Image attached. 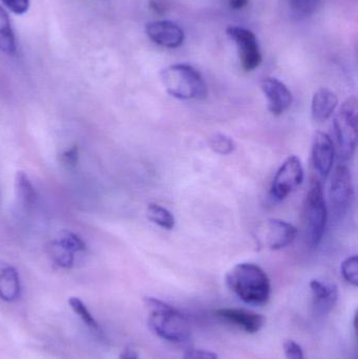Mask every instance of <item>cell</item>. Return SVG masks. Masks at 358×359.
I'll use <instances>...</instances> for the list:
<instances>
[{
    "mask_svg": "<svg viewBox=\"0 0 358 359\" xmlns=\"http://www.w3.org/2000/svg\"><path fill=\"white\" fill-rule=\"evenodd\" d=\"M226 284L239 299L249 305H265L270 297V280L256 264H237L231 268L226 274Z\"/></svg>",
    "mask_w": 358,
    "mask_h": 359,
    "instance_id": "obj_1",
    "label": "cell"
},
{
    "mask_svg": "<svg viewBox=\"0 0 358 359\" xmlns=\"http://www.w3.org/2000/svg\"><path fill=\"white\" fill-rule=\"evenodd\" d=\"M149 312L147 324L153 334L170 343H184L191 337L188 318L165 302L155 297L144 299Z\"/></svg>",
    "mask_w": 358,
    "mask_h": 359,
    "instance_id": "obj_2",
    "label": "cell"
},
{
    "mask_svg": "<svg viewBox=\"0 0 358 359\" xmlns=\"http://www.w3.org/2000/svg\"><path fill=\"white\" fill-rule=\"evenodd\" d=\"M161 81L170 96L181 100H202L207 97L205 80L189 65H174L162 71Z\"/></svg>",
    "mask_w": 358,
    "mask_h": 359,
    "instance_id": "obj_3",
    "label": "cell"
},
{
    "mask_svg": "<svg viewBox=\"0 0 358 359\" xmlns=\"http://www.w3.org/2000/svg\"><path fill=\"white\" fill-rule=\"evenodd\" d=\"M328 222V209L324 196L323 186L319 180H313L306 194L304 204L305 234L307 243L312 248L323 240Z\"/></svg>",
    "mask_w": 358,
    "mask_h": 359,
    "instance_id": "obj_4",
    "label": "cell"
},
{
    "mask_svg": "<svg viewBox=\"0 0 358 359\" xmlns=\"http://www.w3.org/2000/svg\"><path fill=\"white\" fill-rule=\"evenodd\" d=\"M357 100L355 97H351L343 103L334 118V130L340 159H350L357 151Z\"/></svg>",
    "mask_w": 358,
    "mask_h": 359,
    "instance_id": "obj_5",
    "label": "cell"
},
{
    "mask_svg": "<svg viewBox=\"0 0 358 359\" xmlns=\"http://www.w3.org/2000/svg\"><path fill=\"white\" fill-rule=\"evenodd\" d=\"M298 236L296 226L279 219H269L260 224L256 241L260 248L280 250L289 246Z\"/></svg>",
    "mask_w": 358,
    "mask_h": 359,
    "instance_id": "obj_6",
    "label": "cell"
},
{
    "mask_svg": "<svg viewBox=\"0 0 358 359\" xmlns=\"http://www.w3.org/2000/svg\"><path fill=\"white\" fill-rule=\"evenodd\" d=\"M354 196L352 174L348 166L340 164L336 166L330 183L329 198L331 210L336 219H343Z\"/></svg>",
    "mask_w": 358,
    "mask_h": 359,
    "instance_id": "obj_7",
    "label": "cell"
},
{
    "mask_svg": "<svg viewBox=\"0 0 358 359\" xmlns=\"http://www.w3.org/2000/svg\"><path fill=\"white\" fill-rule=\"evenodd\" d=\"M304 177V168L300 158L290 156L280 166L273 178L270 187L271 198L279 202L285 200L302 185Z\"/></svg>",
    "mask_w": 358,
    "mask_h": 359,
    "instance_id": "obj_8",
    "label": "cell"
},
{
    "mask_svg": "<svg viewBox=\"0 0 358 359\" xmlns=\"http://www.w3.org/2000/svg\"><path fill=\"white\" fill-rule=\"evenodd\" d=\"M227 36L237 44L242 67L252 72L262 63V54L256 35L249 29L241 27H228Z\"/></svg>",
    "mask_w": 358,
    "mask_h": 359,
    "instance_id": "obj_9",
    "label": "cell"
},
{
    "mask_svg": "<svg viewBox=\"0 0 358 359\" xmlns=\"http://www.w3.org/2000/svg\"><path fill=\"white\" fill-rule=\"evenodd\" d=\"M312 164L317 174L323 179L327 178L333 168L336 147L329 135L317 132L313 138Z\"/></svg>",
    "mask_w": 358,
    "mask_h": 359,
    "instance_id": "obj_10",
    "label": "cell"
},
{
    "mask_svg": "<svg viewBox=\"0 0 358 359\" xmlns=\"http://www.w3.org/2000/svg\"><path fill=\"white\" fill-rule=\"evenodd\" d=\"M145 31L155 43L164 48H179L185 39L184 31L172 21H153L147 23Z\"/></svg>",
    "mask_w": 358,
    "mask_h": 359,
    "instance_id": "obj_11",
    "label": "cell"
},
{
    "mask_svg": "<svg viewBox=\"0 0 358 359\" xmlns=\"http://www.w3.org/2000/svg\"><path fill=\"white\" fill-rule=\"evenodd\" d=\"M261 88L268 100V109L273 115H282L289 109L292 94L283 82L275 78H265L261 82Z\"/></svg>",
    "mask_w": 358,
    "mask_h": 359,
    "instance_id": "obj_12",
    "label": "cell"
},
{
    "mask_svg": "<svg viewBox=\"0 0 358 359\" xmlns=\"http://www.w3.org/2000/svg\"><path fill=\"white\" fill-rule=\"evenodd\" d=\"M216 314L221 320L235 325L237 328L242 329L249 334L259 332L265 324V318L262 314L248 311L245 309L225 308V309L218 310Z\"/></svg>",
    "mask_w": 358,
    "mask_h": 359,
    "instance_id": "obj_13",
    "label": "cell"
},
{
    "mask_svg": "<svg viewBox=\"0 0 358 359\" xmlns=\"http://www.w3.org/2000/svg\"><path fill=\"white\" fill-rule=\"evenodd\" d=\"M338 98L336 93L327 88H319L315 93L311 103V115L315 122L327 121L336 111Z\"/></svg>",
    "mask_w": 358,
    "mask_h": 359,
    "instance_id": "obj_14",
    "label": "cell"
},
{
    "mask_svg": "<svg viewBox=\"0 0 358 359\" xmlns=\"http://www.w3.org/2000/svg\"><path fill=\"white\" fill-rule=\"evenodd\" d=\"M21 283L16 268L0 261V299L13 303L20 297Z\"/></svg>",
    "mask_w": 358,
    "mask_h": 359,
    "instance_id": "obj_15",
    "label": "cell"
},
{
    "mask_svg": "<svg viewBox=\"0 0 358 359\" xmlns=\"http://www.w3.org/2000/svg\"><path fill=\"white\" fill-rule=\"evenodd\" d=\"M315 310L321 313H328L333 309L338 301V291L336 285L325 284L319 280L310 282Z\"/></svg>",
    "mask_w": 358,
    "mask_h": 359,
    "instance_id": "obj_16",
    "label": "cell"
},
{
    "mask_svg": "<svg viewBox=\"0 0 358 359\" xmlns=\"http://www.w3.org/2000/svg\"><path fill=\"white\" fill-rule=\"evenodd\" d=\"M15 190L19 203L25 208L34 206L37 202V191L25 172H17L15 177Z\"/></svg>",
    "mask_w": 358,
    "mask_h": 359,
    "instance_id": "obj_17",
    "label": "cell"
},
{
    "mask_svg": "<svg viewBox=\"0 0 358 359\" xmlns=\"http://www.w3.org/2000/svg\"><path fill=\"white\" fill-rule=\"evenodd\" d=\"M0 52L13 55L16 52V40L8 13L0 6Z\"/></svg>",
    "mask_w": 358,
    "mask_h": 359,
    "instance_id": "obj_18",
    "label": "cell"
},
{
    "mask_svg": "<svg viewBox=\"0 0 358 359\" xmlns=\"http://www.w3.org/2000/svg\"><path fill=\"white\" fill-rule=\"evenodd\" d=\"M46 252L50 259L63 269H71L75 263V253L63 246L58 240L48 243L46 246Z\"/></svg>",
    "mask_w": 358,
    "mask_h": 359,
    "instance_id": "obj_19",
    "label": "cell"
},
{
    "mask_svg": "<svg viewBox=\"0 0 358 359\" xmlns=\"http://www.w3.org/2000/svg\"><path fill=\"white\" fill-rule=\"evenodd\" d=\"M147 217L153 224L166 230H172L176 224L172 213L161 205L149 204L147 207Z\"/></svg>",
    "mask_w": 358,
    "mask_h": 359,
    "instance_id": "obj_20",
    "label": "cell"
},
{
    "mask_svg": "<svg viewBox=\"0 0 358 359\" xmlns=\"http://www.w3.org/2000/svg\"><path fill=\"white\" fill-rule=\"evenodd\" d=\"M69 307L71 308V310H73L74 313L77 314V316L81 318L82 322H83L88 328L98 330V323L95 320L94 316H92L90 310L88 309V307H86L85 304L83 303L82 299H80L79 297H71V299H69Z\"/></svg>",
    "mask_w": 358,
    "mask_h": 359,
    "instance_id": "obj_21",
    "label": "cell"
},
{
    "mask_svg": "<svg viewBox=\"0 0 358 359\" xmlns=\"http://www.w3.org/2000/svg\"><path fill=\"white\" fill-rule=\"evenodd\" d=\"M208 144L214 153L223 156L230 155L237 149V144L233 139L223 134L214 135L208 140Z\"/></svg>",
    "mask_w": 358,
    "mask_h": 359,
    "instance_id": "obj_22",
    "label": "cell"
},
{
    "mask_svg": "<svg viewBox=\"0 0 358 359\" xmlns=\"http://www.w3.org/2000/svg\"><path fill=\"white\" fill-rule=\"evenodd\" d=\"M343 278L347 283L357 287L358 285V259L357 255L347 257L340 266Z\"/></svg>",
    "mask_w": 358,
    "mask_h": 359,
    "instance_id": "obj_23",
    "label": "cell"
},
{
    "mask_svg": "<svg viewBox=\"0 0 358 359\" xmlns=\"http://www.w3.org/2000/svg\"><path fill=\"white\" fill-rule=\"evenodd\" d=\"M57 240L73 253L82 252L86 249V244L84 241L74 232L63 231L60 234V238H57Z\"/></svg>",
    "mask_w": 358,
    "mask_h": 359,
    "instance_id": "obj_24",
    "label": "cell"
},
{
    "mask_svg": "<svg viewBox=\"0 0 358 359\" xmlns=\"http://www.w3.org/2000/svg\"><path fill=\"white\" fill-rule=\"evenodd\" d=\"M284 351L287 359H304L302 347L291 339H288L284 343Z\"/></svg>",
    "mask_w": 358,
    "mask_h": 359,
    "instance_id": "obj_25",
    "label": "cell"
},
{
    "mask_svg": "<svg viewBox=\"0 0 358 359\" xmlns=\"http://www.w3.org/2000/svg\"><path fill=\"white\" fill-rule=\"evenodd\" d=\"M79 161V147H73L61 155V162L67 168H74Z\"/></svg>",
    "mask_w": 358,
    "mask_h": 359,
    "instance_id": "obj_26",
    "label": "cell"
},
{
    "mask_svg": "<svg viewBox=\"0 0 358 359\" xmlns=\"http://www.w3.org/2000/svg\"><path fill=\"white\" fill-rule=\"evenodd\" d=\"M4 6L16 15H23L29 11V0H1Z\"/></svg>",
    "mask_w": 358,
    "mask_h": 359,
    "instance_id": "obj_27",
    "label": "cell"
},
{
    "mask_svg": "<svg viewBox=\"0 0 358 359\" xmlns=\"http://www.w3.org/2000/svg\"><path fill=\"white\" fill-rule=\"evenodd\" d=\"M292 6L300 11V12L304 13V14H309L312 12L317 6L319 0H291Z\"/></svg>",
    "mask_w": 358,
    "mask_h": 359,
    "instance_id": "obj_28",
    "label": "cell"
},
{
    "mask_svg": "<svg viewBox=\"0 0 358 359\" xmlns=\"http://www.w3.org/2000/svg\"><path fill=\"white\" fill-rule=\"evenodd\" d=\"M184 359H219L214 352L201 349H191L185 353Z\"/></svg>",
    "mask_w": 358,
    "mask_h": 359,
    "instance_id": "obj_29",
    "label": "cell"
},
{
    "mask_svg": "<svg viewBox=\"0 0 358 359\" xmlns=\"http://www.w3.org/2000/svg\"><path fill=\"white\" fill-rule=\"evenodd\" d=\"M120 359H140V358H139L138 352L136 350L132 348H126L120 355Z\"/></svg>",
    "mask_w": 358,
    "mask_h": 359,
    "instance_id": "obj_30",
    "label": "cell"
},
{
    "mask_svg": "<svg viewBox=\"0 0 358 359\" xmlns=\"http://www.w3.org/2000/svg\"><path fill=\"white\" fill-rule=\"evenodd\" d=\"M248 0H229V6L233 10H241L247 6Z\"/></svg>",
    "mask_w": 358,
    "mask_h": 359,
    "instance_id": "obj_31",
    "label": "cell"
},
{
    "mask_svg": "<svg viewBox=\"0 0 358 359\" xmlns=\"http://www.w3.org/2000/svg\"><path fill=\"white\" fill-rule=\"evenodd\" d=\"M149 6H151V10L157 13L158 15H162L165 12V8L161 6L160 2L156 1V0H151V1L149 2Z\"/></svg>",
    "mask_w": 358,
    "mask_h": 359,
    "instance_id": "obj_32",
    "label": "cell"
}]
</instances>
